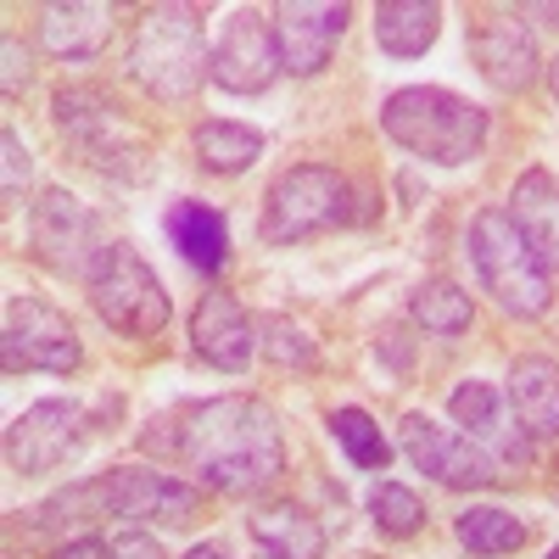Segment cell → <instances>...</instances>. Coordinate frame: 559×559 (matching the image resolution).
<instances>
[{"label": "cell", "mask_w": 559, "mask_h": 559, "mask_svg": "<svg viewBox=\"0 0 559 559\" xmlns=\"http://www.w3.org/2000/svg\"><path fill=\"white\" fill-rule=\"evenodd\" d=\"M185 559H224V554H218L213 543H197V548H191V554H185Z\"/></svg>", "instance_id": "35"}, {"label": "cell", "mask_w": 559, "mask_h": 559, "mask_svg": "<svg viewBox=\"0 0 559 559\" xmlns=\"http://www.w3.org/2000/svg\"><path fill=\"white\" fill-rule=\"evenodd\" d=\"M51 112H57V129H62L102 174L129 179V185L152 174L146 134L123 118V107H118L112 96H102V90H62V96L51 102Z\"/></svg>", "instance_id": "8"}, {"label": "cell", "mask_w": 559, "mask_h": 559, "mask_svg": "<svg viewBox=\"0 0 559 559\" xmlns=\"http://www.w3.org/2000/svg\"><path fill=\"white\" fill-rule=\"evenodd\" d=\"M442 34V7L437 0H386L376 7V45L386 57H426Z\"/></svg>", "instance_id": "22"}, {"label": "cell", "mask_w": 559, "mask_h": 559, "mask_svg": "<svg viewBox=\"0 0 559 559\" xmlns=\"http://www.w3.org/2000/svg\"><path fill=\"white\" fill-rule=\"evenodd\" d=\"M471 263L481 274V286L492 292V302L515 319H543L548 302H554V286H548V269L543 258L526 247V236L509 224L503 207H487L471 218Z\"/></svg>", "instance_id": "5"}, {"label": "cell", "mask_w": 559, "mask_h": 559, "mask_svg": "<svg viewBox=\"0 0 559 559\" xmlns=\"http://www.w3.org/2000/svg\"><path fill=\"white\" fill-rule=\"evenodd\" d=\"M548 84H554V102H559V57L548 62Z\"/></svg>", "instance_id": "36"}, {"label": "cell", "mask_w": 559, "mask_h": 559, "mask_svg": "<svg viewBox=\"0 0 559 559\" xmlns=\"http://www.w3.org/2000/svg\"><path fill=\"white\" fill-rule=\"evenodd\" d=\"M509 224L526 236V247L543 258V269H559V179L548 168H526L509 191Z\"/></svg>", "instance_id": "18"}, {"label": "cell", "mask_w": 559, "mask_h": 559, "mask_svg": "<svg viewBox=\"0 0 559 559\" xmlns=\"http://www.w3.org/2000/svg\"><path fill=\"white\" fill-rule=\"evenodd\" d=\"M247 532H252L258 548H274L286 559H324V526L308 515V509H297V503L258 509V515L247 521Z\"/></svg>", "instance_id": "23"}, {"label": "cell", "mask_w": 559, "mask_h": 559, "mask_svg": "<svg viewBox=\"0 0 559 559\" xmlns=\"http://www.w3.org/2000/svg\"><path fill=\"white\" fill-rule=\"evenodd\" d=\"M331 437L353 459V471H386L392 464V442L381 437V426L364 408H336L331 414Z\"/></svg>", "instance_id": "27"}, {"label": "cell", "mask_w": 559, "mask_h": 559, "mask_svg": "<svg viewBox=\"0 0 559 559\" xmlns=\"http://www.w3.org/2000/svg\"><path fill=\"white\" fill-rule=\"evenodd\" d=\"M112 559H168V554L146 532H123V537H112Z\"/></svg>", "instance_id": "32"}, {"label": "cell", "mask_w": 559, "mask_h": 559, "mask_svg": "<svg viewBox=\"0 0 559 559\" xmlns=\"http://www.w3.org/2000/svg\"><path fill=\"white\" fill-rule=\"evenodd\" d=\"M51 559H112V543H102V537H73V543H62Z\"/></svg>", "instance_id": "33"}, {"label": "cell", "mask_w": 559, "mask_h": 559, "mask_svg": "<svg viewBox=\"0 0 559 559\" xmlns=\"http://www.w3.org/2000/svg\"><path fill=\"white\" fill-rule=\"evenodd\" d=\"M213 45L202 39V17L191 7H152L129 34V79L157 102L197 96Z\"/></svg>", "instance_id": "3"}, {"label": "cell", "mask_w": 559, "mask_h": 559, "mask_svg": "<svg viewBox=\"0 0 559 559\" xmlns=\"http://www.w3.org/2000/svg\"><path fill=\"white\" fill-rule=\"evenodd\" d=\"M84 442V408L68 397H45L34 408H23L7 426V459L17 476H45L62 459H73Z\"/></svg>", "instance_id": "13"}, {"label": "cell", "mask_w": 559, "mask_h": 559, "mask_svg": "<svg viewBox=\"0 0 559 559\" xmlns=\"http://www.w3.org/2000/svg\"><path fill=\"white\" fill-rule=\"evenodd\" d=\"M369 521H376L381 537H414L426 526V503H419L403 481H381L369 492Z\"/></svg>", "instance_id": "28"}, {"label": "cell", "mask_w": 559, "mask_h": 559, "mask_svg": "<svg viewBox=\"0 0 559 559\" xmlns=\"http://www.w3.org/2000/svg\"><path fill=\"white\" fill-rule=\"evenodd\" d=\"M168 241L179 247V258L191 263V269L218 274L224 258H229V224L207 202H174L168 207Z\"/></svg>", "instance_id": "21"}, {"label": "cell", "mask_w": 559, "mask_h": 559, "mask_svg": "<svg viewBox=\"0 0 559 559\" xmlns=\"http://www.w3.org/2000/svg\"><path fill=\"white\" fill-rule=\"evenodd\" d=\"M84 286H90V308L102 313V324H112L118 336H134V342L163 336V324L174 313L157 269L140 258L129 241H107Z\"/></svg>", "instance_id": "6"}, {"label": "cell", "mask_w": 559, "mask_h": 559, "mask_svg": "<svg viewBox=\"0 0 559 559\" xmlns=\"http://www.w3.org/2000/svg\"><path fill=\"white\" fill-rule=\"evenodd\" d=\"M381 129L408 157L437 163V168L476 163L481 146H487V112L471 107L464 96H453V90H437V84L392 90L386 107H381Z\"/></svg>", "instance_id": "2"}, {"label": "cell", "mask_w": 559, "mask_h": 559, "mask_svg": "<svg viewBox=\"0 0 559 559\" xmlns=\"http://www.w3.org/2000/svg\"><path fill=\"white\" fill-rule=\"evenodd\" d=\"M347 17L353 12L342 7V0H286V7L274 12V39H280L286 73H297V79L324 73L336 39L347 34Z\"/></svg>", "instance_id": "14"}, {"label": "cell", "mask_w": 559, "mask_h": 559, "mask_svg": "<svg viewBox=\"0 0 559 559\" xmlns=\"http://www.w3.org/2000/svg\"><path fill=\"white\" fill-rule=\"evenodd\" d=\"M258 559H286V554H274V548H263V554H258Z\"/></svg>", "instance_id": "37"}, {"label": "cell", "mask_w": 559, "mask_h": 559, "mask_svg": "<svg viewBox=\"0 0 559 559\" xmlns=\"http://www.w3.org/2000/svg\"><path fill=\"white\" fill-rule=\"evenodd\" d=\"M364 213L353 207V185L336 174V168H319V163H302V168H286L269 197H263V241L269 247H292V241H308L331 224H358Z\"/></svg>", "instance_id": "7"}, {"label": "cell", "mask_w": 559, "mask_h": 559, "mask_svg": "<svg viewBox=\"0 0 559 559\" xmlns=\"http://www.w3.org/2000/svg\"><path fill=\"white\" fill-rule=\"evenodd\" d=\"M548 559H559V548H548Z\"/></svg>", "instance_id": "38"}, {"label": "cell", "mask_w": 559, "mask_h": 559, "mask_svg": "<svg viewBox=\"0 0 559 559\" xmlns=\"http://www.w3.org/2000/svg\"><path fill=\"white\" fill-rule=\"evenodd\" d=\"M509 408L526 426V437H559V364L543 353H526L509 364Z\"/></svg>", "instance_id": "19"}, {"label": "cell", "mask_w": 559, "mask_h": 559, "mask_svg": "<svg viewBox=\"0 0 559 559\" xmlns=\"http://www.w3.org/2000/svg\"><path fill=\"white\" fill-rule=\"evenodd\" d=\"M28 241L57 274H84V280H90V269H96V258L107 247L102 229H96V213H90L79 197H68V191H45L34 202Z\"/></svg>", "instance_id": "11"}, {"label": "cell", "mask_w": 559, "mask_h": 559, "mask_svg": "<svg viewBox=\"0 0 559 559\" xmlns=\"http://www.w3.org/2000/svg\"><path fill=\"white\" fill-rule=\"evenodd\" d=\"M191 146H197V163L213 174H247L263 157V134L247 123H229V118H207V123H197Z\"/></svg>", "instance_id": "24"}, {"label": "cell", "mask_w": 559, "mask_h": 559, "mask_svg": "<svg viewBox=\"0 0 559 559\" xmlns=\"http://www.w3.org/2000/svg\"><path fill=\"white\" fill-rule=\"evenodd\" d=\"M39 39H45V51H51V57L90 62V57H102V45L112 39V7H96V0L45 7L39 12Z\"/></svg>", "instance_id": "20"}, {"label": "cell", "mask_w": 559, "mask_h": 559, "mask_svg": "<svg viewBox=\"0 0 559 559\" xmlns=\"http://www.w3.org/2000/svg\"><path fill=\"white\" fill-rule=\"evenodd\" d=\"M280 73H286V62H280L274 23H263V12H252V7L229 12L218 39H213L207 79L218 90H229V96H263Z\"/></svg>", "instance_id": "10"}, {"label": "cell", "mask_w": 559, "mask_h": 559, "mask_svg": "<svg viewBox=\"0 0 559 559\" xmlns=\"http://www.w3.org/2000/svg\"><path fill=\"white\" fill-rule=\"evenodd\" d=\"M0 358H7L12 376L23 369H45V376H73L84 364L79 331L73 319L39 297H12L7 302V331H0Z\"/></svg>", "instance_id": "9"}, {"label": "cell", "mask_w": 559, "mask_h": 559, "mask_svg": "<svg viewBox=\"0 0 559 559\" xmlns=\"http://www.w3.org/2000/svg\"><path fill=\"white\" fill-rule=\"evenodd\" d=\"M191 347H197L202 364L224 369V376H241V369L252 364V347H258L247 308L229 292H202V302L191 313Z\"/></svg>", "instance_id": "17"}, {"label": "cell", "mask_w": 559, "mask_h": 559, "mask_svg": "<svg viewBox=\"0 0 559 559\" xmlns=\"http://www.w3.org/2000/svg\"><path fill=\"white\" fill-rule=\"evenodd\" d=\"M448 414L464 426V437H471L487 459H503V464H532V437H526V426L515 419V408H509V397L503 392H492L487 381H464V386H453V397H448Z\"/></svg>", "instance_id": "15"}, {"label": "cell", "mask_w": 559, "mask_h": 559, "mask_svg": "<svg viewBox=\"0 0 559 559\" xmlns=\"http://www.w3.org/2000/svg\"><path fill=\"white\" fill-rule=\"evenodd\" d=\"M408 313H414V324L426 336H464V331H471V319H476L471 297H464L453 280H426V286L414 292Z\"/></svg>", "instance_id": "25"}, {"label": "cell", "mask_w": 559, "mask_h": 559, "mask_svg": "<svg viewBox=\"0 0 559 559\" xmlns=\"http://www.w3.org/2000/svg\"><path fill=\"white\" fill-rule=\"evenodd\" d=\"M146 442L174 453L213 492H258L286 471V442H280L274 408L263 397H241V392L179 408Z\"/></svg>", "instance_id": "1"}, {"label": "cell", "mask_w": 559, "mask_h": 559, "mask_svg": "<svg viewBox=\"0 0 559 559\" xmlns=\"http://www.w3.org/2000/svg\"><path fill=\"white\" fill-rule=\"evenodd\" d=\"M0 157H7V197H23V185H28V152H23V140L17 129H0Z\"/></svg>", "instance_id": "30"}, {"label": "cell", "mask_w": 559, "mask_h": 559, "mask_svg": "<svg viewBox=\"0 0 559 559\" xmlns=\"http://www.w3.org/2000/svg\"><path fill=\"white\" fill-rule=\"evenodd\" d=\"M263 331H269V342H263V347H269V358H274V364H313V342L297 331L292 319H269Z\"/></svg>", "instance_id": "29"}, {"label": "cell", "mask_w": 559, "mask_h": 559, "mask_svg": "<svg viewBox=\"0 0 559 559\" xmlns=\"http://www.w3.org/2000/svg\"><path fill=\"white\" fill-rule=\"evenodd\" d=\"M0 57H7V73H0L7 96H23V84H28V51H23V39L7 34V39H0Z\"/></svg>", "instance_id": "31"}, {"label": "cell", "mask_w": 559, "mask_h": 559, "mask_svg": "<svg viewBox=\"0 0 559 559\" xmlns=\"http://www.w3.org/2000/svg\"><path fill=\"white\" fill-rule=\"evenodd\" d=\"M471 57L481 68V79L503 96H521V90L537 79V39L521 23V12H492L471 28Z\"/></svg>", "instance_id": "16"}, {"label": "cell", "mask_w": 559, "mask_h": 559, "mask_svg": "<svg viewBox=\"0 0 559 559\" xmlns=\"http://www.w3.org/2000/svg\"><path fill=\"white\" fill-rule=\"evenodd\" d=\"M459 543L471 548L476 559H498V554H515L521 543H526V526L509 515V509H498V503H476V509H464L459 515Z\"/></svg>", "instance_id": "26"}, {"label": "cell", "mask_w": 559, "mask_h": 559, "mask_svg": "<svg viewBox=\"0 0 559 559\" xmlns=\"http://www.w3.org/2000/svg\"><path fill=\"white\" fill-rule=\"evenodd\" d=\"M202 492L191 481H174L163 471H140V464H129V471H112L102 481H84L62 498H51L39 509V521H102V515H123V521H191L197 515Z\"/></svg>", "instance_id": "4"}, {"label": "cell", "mask_w": 559, "mask_h": 559, "mask_svg": "<svg viewBox=\"0 0 559 559\" xmlns=\"http://www.w3.org/2000/svg\"><path fill=\"white\" fill-rule=\"evenodd\" d=\"M397 442H403V453L414 459V471H426L437 487L471 492V487H492V476H498V471H492V459H487L471 437L437 426L431 414H403Z\"/></svg>", "instance_id": "12"}, {"label": "cell", "mask_w": 559, "mask_h": 559, "mask_svg": "<svg viewBox=\"0 0 559 559\" xmlns=\"http://www.w3.org/2000/svg\"><path fill=\"white\" fill-rule=\"evenodd\" d=\"M526 17H543V23L559 28V7H554V0H543V7H526Z\"/></svg>", "instance_id": "34"}]
</instances>
